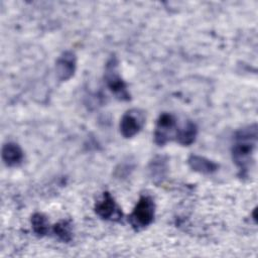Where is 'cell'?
<instances>
[{
	"label": "cell",
	"instance_id": "2",
	"mask_svg": "<svg viewBox=\"0 0 258 258\" xmlns=\"http://www.w3.org/2000/svg\"><path fill=\"white\" fill-rule=\"evenodd\" d=\"M155 203L154 200L147 195L141 196L135 205L132 213L128 217V222L135 231L147 228L154 220Z\"/></svg>",
	"mask_w": 258,
	"mask_h": 258
},
{
	"label": "cell",
	"instance_id": "3",
	"mask_svg": "<svg viewBox=\"0 0 258 258\" xmlns=\"http://www.w3.org/2000/svg\"><path fill=\"white\" fill-rule=\"evenodd\" d=\"M104 80L108 89L111 91L116 99H118L119 101L131 100V95L128 91L127 85L120 76L118 70V59L115 55H112L106 63Z\"/></svg>",
	"mask_w": 258,
	"mask_h": 258
},
{
	"label": "cell",
	"instance_id": "4",
	"mask_svg": "<svg viewBox=\"0 0 258 258\" xmlns=\"http://www.w3.org/2000/svg\"><path fill=\"white\" fill-rule=\"evenodd\" d=\"M177 130L178 128L176 125V119L172 114L167 112L160 114L156 121L153 134L154 142L158 146H163L168 141L175 139Z\"/></svg>",
	"mask_w": 258,
	"mask_h": 258
},
{
	"label": "cell",
	"instance_id": "9",
	"mask_svg": "<svg viewBox=\"0 0 258 258\" xmlns=\"http://www.w3.org/2000/svg\"><path fill=\"white\" fill-rule=\"evenodd\" d=\"M24 153L19 144L15 142H7L2 147V160L9 167L18 166L22 163Z\"/></svg>",
	"mask_w": 258,
	"mask_h": 258
},
{
	"label": "cell",
	"instance_id": "8",
	"mask_svg": "<svg viewBox=\"0 0 258 258\" xmlns=\"http://www.w3.org/2000/svg\"><path fill=\"white\" fill-rule=\"evenodd\" d=\"M187 164L194 171L207 175L213 174L219 169L217 162L198 154H190L187 158Z\"/></svg>",
	"mask_w": 258,
	"mask_h": 258
},
{
	"label": "cell",
	"instance_id": "7",
	"mask_svg": "<svg viewBox=\"0 0 258 258\" xmlns=\"http://www.w3.org/2000/svg\"><path fill=\"white\" fill-rule=\"evenodd\" d=\"M77 69V56L72 50L63 51L55 62L56 78L60 82L69 81L76 72Z\"/></svg>",
	"mask_w": 258,
	"mask_h": 258
},
{
	"label": "cell",
	"instance_id": "1",
	"mask_svg": "<svg viewBox=\"0 0 258 258\" xmlns=\"http://www.w3.org/2000/svg\"><path fill=\"white\" fill-rule=\"evenodd\" d=\"M257 124L253 123L239 129L234 135L231 149L232 159L238 167L241 177L248 175L251 163L253 162V155L257 145Z\"/></svg>",
	"mask_w": 258,
	"mask_h": 258
},
{
	"label": "cell",
	"instance_id": "11",
	"mask_svg": "<svg viewBox=\"0 0 258 258\" xmlns=\"http://www.w3.org/2000/svg\"><path fill=\"white\" fill-rule=\"evenodd\" d=\"M198 135V126L194 121H186L181 129L177 130L175 141L183 146H188L192 144Z\"/></svg>",
	"mask_w": 258,
	"mask_h": 258
},
{
	"label": "cell",
	"instance_id": "13",
	"mask_svg": "<svg viewBox=\"0 0 258 258\" xmlns=\"http://www.w3.org/2000/svg\"><path fill=\"white\" fill-rule=\"evenodd\" d=\"M31 227L37 237H44L49 232V222L41 213H34L31 216Z\"/></svg>",
	"mask_w": 258,
	"mask_h": 258
},
{
	"label": "cell",
	"instance_id": "10",
	"mask_svg": "<svg viewBox=\"0 0 258 258\" xmlns=\"http://www.w3.org/2000/svg\"><path fill=\"white\" fill-rule=\"evenodd\" d=\"M168 164H167V157L163 155H156L152 158L148 165L149 175L154 182L162 181L167 173Z\"/></svg>",
	"mask_w": 258,
	"mask_h": 258
},
{
	"label": "cell",
	"instance_id": "5",
	"mask_svg": "<svg viewBox=\"0 0 258 258\" xmlns=\"http://www.w3.org/2000/svg\"><path fill=\"white\" fill-rule=\"evenodd\" d=\"M95 213L105 221L120 222L123 218L121 208L109 191H104L102 197L96 202Z\"/></svg>",
	"mask_w": 258,
	"mask_h": 258
},
{
	"label": "cell",
	"instance_id": "6",
	"mask_svg": "<svg viewBox=\"0 0 258 258\" xmlns=\"http://www.w3.org/2000/svg\"><path fill=\"white\" fill-rule=\"evenodd\" d=\"M145 124L144 112L140 109H130L120 120V133L125 138H132L138 134Z\"/></svg>",
	"mask_w": 258,
	"mask_h": 258
},
{
	"label": "cell",
	"instance_id": "12",
	"mask_svg": "<svg viewBox=\"0 0 258 258\" xmlns=\"http://www.w3.org/2000/svg\"><path fill=\"white\" fill-rule=\"evenodd\" d=\"M54 236L61 242L69 243L73 240V226L71 220H61L52 227Z\"/></svg>",
	"mask_w": 258,
	"mask_h": 258
}]
</instances>
